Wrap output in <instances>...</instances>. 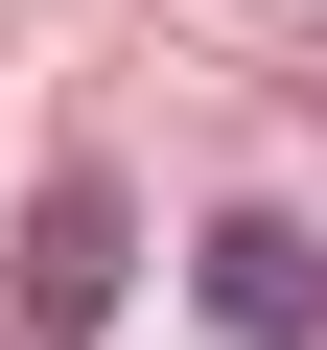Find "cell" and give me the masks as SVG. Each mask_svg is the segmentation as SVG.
I'll use <instances>...</instances> for the list:
<instances>
[{"mask_svg": "<svg viewBox=\"0 0 327 350\" xmlns=\"http://www.w3.org/2000/svg\"><path fill=\"white\" fill-rule=\"evenodd\" d=\"M187 304H211V350H327V234L304 211H211L187 234Z\"/></svg>", "mask_w": 327, "mask_h": 350, "instance_id": "obj_1", "label": "cell"}, {"mask_svg": "<svg viewBox=\"0 0 327 350\" xmlns=\"http://www.w3.org/2000/svg\"><path fill=\"white\" fill-rule=\"evenodd\" d=\"M117 280H140V211H117V187H94V163H70V187H47V211H24V327H47V350H70V327H94V304H117Z\"/></svg>", "mask_w": 327, "mask_h": 350, "instance_id": "obj_2", "label": "cell"}]
</instances>
